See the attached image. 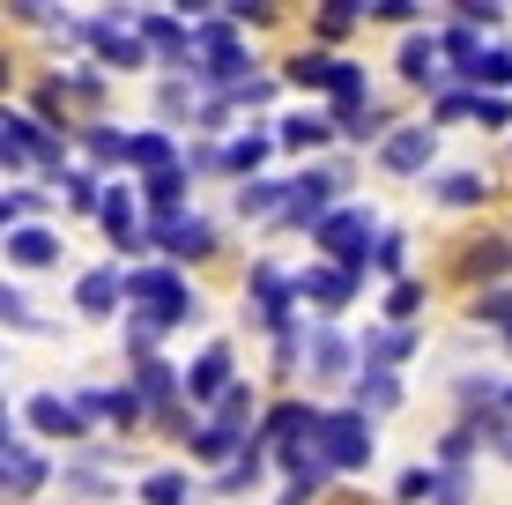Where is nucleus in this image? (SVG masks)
<instances>
[{"label": "nucleus", "mask_w": 512, "mask_h": 505, "mask_svg": "<svg viewBox=\"0 0 512 505\" xmlns=\"http://www.w3.org/2000/svg\"><path fill=\"white\" fill-rule=\"evenodd\" d=\"M312 246L327 253V268H349V275H357L364 260H372V208H364V201L334 208L320 231H312Z\"/></svg>", "instance_id": "1"}, {"label": "nucleus", "mask_w": 512, "mask_h": 505, "mask_svg": "<svg viewBox=\"0 0 512 505\" xmlns=\"http://www.w3.org/2000/svg\"><path fill=\"white\" fill-rule=\"evenodd\" d=\"M127 298L149 305V320H164V327H186L193 312H201V305H193V290H186L171 268H134V275H127Z\"/></svg>", "instance_id": "2"}, {"label": "nucleus", "mask_w": 512, "mask_h": 505, "mask_svg": "<svg viewBox=\"0 0 512 505\" xmlns=\"http://www.w3.org/2000/svg\"><path fill=\"white\" fill-rule=\"evenodd\" d=\"M320 454H327V468H364V461H372V416H364V409L320 416Z\"/></svg>", "instance_id": "3"}, {"label": "nucleus", "mask_w": 512, "mask_h": 505, "mask_svg": "<svg viewBox=\"0 0 512 505\" xmlns=\"http://www.w3.org/2000/svg\"><path fill=\"white\" fill-rule=\"evenodd\" d=\"M8 164H38V171H52V164H60V134L38 127V119H23V112H8Z\"/></svg>", "instance_id": "4"}, {"label": "nucleus", "mask_w": 512, "mask_h": 505, "mask_svg": "<svg viewBox=\"0 0 512 505\" xmlns=\"http://www.w3.org/2000/svg\"><path fill=\"white\" fill-rule=\"evenodd\" d=\"M23 424H30V431H45V439H82V431H90V416H82L75 402H60V394H30Z\"/></svg>", "instance_id": "5"}, {"label": "nucleus", "mask_w": 512, "mask_h": 505, "mask_svg": "<svg viewBox=\"0 0 512 505\" xmlns=\"http://www.w3.org/2000/svg\"><path fill=\"white\" fill-rule=\"evenodd\" d=\"M231 387H238V379H231V350H223V342L186 364V394H193V402H223Z\"/></svg>", "instance_id": "6"}, {"label": "nucleus", "mask_w": 512, "mask_h": 505, "mask_svg": "<svg viewBox=\"0 0 512 505\" xmlns=\"http://www.w3.org/2000/svg\"><path fill=\"white\" fill-rule=\"evenodd\" d=\"M327 194H334V186H327V171H305V179L290 186V208H282V223H312V231H320V223L334 216Z\"/></svg>", "instance_id": "7"}, {"label": "nucleus", "mask_w": 512, "mask_h": 505, "mask_svg": "<svg viewBox=\"0 0 512 505\" xmlns=\"http://www.w3.org/2000/svg\"><path fill=\"white\" fill-rule=\"evenodd\" d=\"M253 298H260V327H268V335H290V298L297 290L282 283L275 268H253Z\"/></svg>", "instance_id": "8"}, {"label": "nucleus", "mask_w": 512, "mask_h": 505, "mask_svg": "<svg viewBox=\"0 0 512 505\" xmlns=\"http://www.w3.org/2000/svg\"><path fill=\"white\" fill-rule=\"evenodd\" d=\"M156 238L171 246V260H208V246H216V231H208L201 216H164V223H156Z\"/></svg>", "instance_id": "9"}, {"label": "nucleus", "mask_w": 512, "mask_h": 505, "mask_svg": "<svg viewBox=\"0 0 512 505\" xmlns=\"http://www.w3.org/2000/svg\"><path fill=\"white\" fill-rule=\"evenodd\" d=\"M431 149H438V127H401L394 142L379 149V164L386 171H423V164H431Z\"/></svg>", "instance_id": "10"}, {"label": "nucleus", "mask_w": 512, "mask_h": 505, "mask_svg": "<svg viewBox=\"0 0 512 505\" xmlns=\"http://www.w3.org/2000/svg\"><path fill=\"white\" fill-rule=\"evenodd\" d=\"M297 298H312L320 312H342L349 298H357V275H349V268H312L305 283H297Z\"/></svg>", "instance_id": "11"}, {"label": "nucleus", "mask_w": 512, "mask_h": 505, "mask_svg": "<svg viewBox=\"0 0 512 505\" xmlns=\"http://www.w3.org/2000/svg\"><path fill=\"white\" fill-rule=\"evenodd\" d=\"M119 290H127V275H112V268H90V275L75 283V305L90 312V320H104V312L119 305Z\"/></svg>", "instance_id": "12"}, {"label": "nucleus", "mask_w": 512, "mask_h": 505, "mask_svg": "<svg viewBox=\"0 0 512 505\" xmlns=\"http://www.w3.org/2000/svg\"><path fill=\"white\" fill-rule=\"evenodd\" d=\"M275 142H282V149H327V142H334V119H320V112H290V119L275 127Z\"/></svg>", "instance_id": "13"}, {"label": "nucleus", "mask_w": 512, "mask_h": 505, "mask_svg": "<svg viewBox=\"0 0 512 505\" xmlns=\"http://www.w3.org/2000/svg\"><path fill=\"white\" fill-rule=\"evenodd\" d=\"M104 231H112V246H119V253H134V246H141V223H134L127 186H112V194H104Z\"/></svg>", "instance_id": "14"}, {"label": "nucleus", "mask_w": 512, "mask_h": 505, "mask_svg": "<svg viewBox=\"0 0 512 505\" xmlns=\"http://www.w3.org/2000/svg\"><path fill=\"white\" fill-rule=\"evenodd\" d=\"M141 45L171 52V60H193V30H179L171 15H141Z\"/></svg>", "instance_id": "15"}, {"label": "nucleus", "mask_w": 512, "mask_h": 505, "mask_svg": "<svg viewBox=\"0 0 512 505\" xmlns=\"http://www.w3.org/2000/svg\"><path fill=\"white\" fill-rule=\"evenodd\" d=\"M349 335H334V327H312V364H320V379H342L349 372Z\"/></svg>", "instance_id": "16"}, {"label": "nucleus", "mask_w": 512, "mask_h": 505, "mask_svg": "<svg viewBox=\"0 0 512 505\" xmlns=\"http://www.w3.org/2000/svg\"><path fill=\"white\" fill-rule=\"evenodd\" d=\"M134 394H141V402H156V409H164L171 394H179V379H171V364H164V357H141V364H134Z\"/></svg>", "instance_id": "17"}, {"label": "nucleus", "mask_w": 512, "mask_h": 505, "mask_svg": "<svg viewBox=\"0 0 512 505\" xmlns=\"http://www.w3.org/2000/svg\"><path fill=\"white\" fill-rule=\"evenodd\" d=\"M134 171H179V149H171V134H134V156H127Z\"/></svg>", "instance_id": "18"}, {"label": "nucleus", "mask_w": 512, "mask_h": 505, "mask_svg": "<svg viewBox=\"0 0 512 505\" xmlns=\"http://www.w3.org/2000/svg\"><path fill=\"white\" fill-rule=\"evenodd\" d=\"M8 253H15V268H45L60 246H52V231H30L23 223V231H8Z\"/></svg>", "instance_id": "19"}, {"label": "nucleus", "mask_w": 512, "mask_h": 505, "mask_svg": "<svg viewBox=\"0 0 512 505\" xmlns=\"http://www.w3.org/2000/svg\"><path fill=\"white\" fill-rule=\"evenodd\" d=\"M401 82H438V38H409L401 45Z\"/></svg>", "instance_id": "20"}, {"label": "nucleus", "mask_w": 512, "mask_h": 505, "mask_svg": "<svg viewBox=\"0 0 512 505\" xmlns=\"http://www.w3.org/2000/svg\"><path fill=\"white\" fill-rule=\"evenodd\" d=\"M334 67H342V60H327V52H297L290 82H297V90H334Z\"/></svg>", "instance_id": "21"}, {"label": "nucleus", "mask_w": 512, "mask_h": 505, "mask_svg": "<svg viewBox=\"0 0 512 505\" xmlns=\"http://www.w3.org/2000/svg\"><path fill=\"white\" fill-rule=\"evenodd\" d=\"M38 483H45V461L30 446H15V431H8V491H38Z\"/></svg>", "instance_id": "22"}, {"label": "nucleus", "mask_w": 512, "mask_h": 505, "mask_svg": "<svg viewBox=\"0 0 512 505\" xmlns=\"http://www.w3.org/2000/svg\"><path fill=\"white\" fill-rule=\"evenodd\" d=\"M282 194H290V186H275V179H245V194H238V208H245V216H282V208H290Z\"/></svg>", "instance_id": "23"}, {"label": "nucleus", "mask_w": 512, "mask_h": 505, "mask_svg": "<svg viewBox=\"0 0 512 505\" xmlns=\"http://www.w3.org/2000/svg\"><path fill=\"white\" fill-rule=\"evenodd\" d=\"M431 194H438V201H446V208H475V201H483V194H490V186H483V179H475V171H446V179H438V186H431Z\"/></svg>", "instance_id": "24"}, {"label": "nucleus", "mask_w": 512, "mask_h": 505, "mask_svg": "<svg viewBox=\"0 0 512 505\" xmlns=\"http://www.w3.org/2000/svg\"><path fill=\"white\" fill-rule=\"evenodd\" d=\"M268 149H275V127H253L245 142L223 149V164H231V171H260V156H268Z\"/></svg>", "instance_id": "25"}, {"label": "nucleus", "mask_w": 512, "mask_h": 505, "mask_svg": "<svg viewBox=\"0 0 512 505\" xmlns=\"http://www.w3.org/2000/svg\"><path fill=\"white\" fill-rule=\"evenodd\" d=\"M179 201H186V164L156 171V179H149V208H156V216H179Z\"/></svg>", "instance_id": "26"}, {"label": "nucleus", "mask_w": 512, "mask_h": 505, "mask_svg": "<svg viewBox=\"0 0 512 505\" xmlns=\"http://www.w3.org/2000/svg\"><path fill=\"white\" fill-rule=\"evenodd\" d=\"M141 498H149V505H186V498H193V483L179 476V468H156V476L141 483Z\"/></svg>", "instance_id": "27"}, {"label": "nucleus", "mask_w": 512, "mask_h": 505, "mask_svg": "<svg viewBox=\"0 0 512 505\" xmlns=\"http://www.w3.org/2000/svg\"><path fill=\"white\" fill-rule=\"evenodd\" d=\"M260 468H268V454H260V439H253V446H245V454L216 476V491H245V483H260Z\"/></svg>", "instance_id": "28"}, {"label": "nucleus", "mask_w": 512, "mask_h": 505, "mask_svg": "<svg viewBox=\"0 0 512 505\" xmlns=\"http://www.w3.org/2000/svg\"><path fill=\"white\" fill-rule=\"evenodd\" d=\"M394 402H401V387H394L386 372H364V379H357V409H364V416H372V409H394Z\"/></svg>", "instance_id": "29"}, {"label": "nucleus", "mask_w": 512, "mask_h": 505, "mask_svg": "<svg viewBox=\"0 0 512 505\" xmlns=\"http://www.w3.org/2000/svg\"><path fill=\"white\" fill-rule=\"evenodd\" d=\"M409 350H416V335H409V327H401V335H372V342H364V357H372V372H386V364H401Z\"/></svg>", "instance_id": "30"}, {"label": "nucleus", "mask_w": 512, "mask_h": 505, "mask_svg": "<svg viewBox=\"0 0 512 505\" xmlns=\"http://www.w3.org/2000/svg\"><path fill=\"white\" fill-rule=\"evenodd\" d=\"M468 275H512V246L490 238V246H468Z\"/></svg>", "instance_id": "31"}, {"label": "nucleus", "mask_w": 512, "mask_h": 505, "mask_svg": "<svg viewBox=\"0 0 512 505\" xmlns=\"http://www.w3.org/2000/svg\"><path fill=\"white\" fill-rule=\"evenodd\" d=\"M357 15H372V8H349V0H327L320 8V38H349V23Z\"/></svg>", "instance_id": "32"}, {"label": "nucleus", "mask_w": 512, "mask_h": 505, "mask_svg": "<svg viewBox=\"0 0 512 505\" xmlns=\"http://www.w3.org/2000/svg\"><path fill=\"white\" fill-rule=\"evenodd\" d=\"M90 156H97V164H112V156H134V142L119 127H90Z\"/></svg>", "instance_id": "33"}, {"label": "nucleus", "mask_w": 512, "mask_h": 505, "mask_svg": "<svg viewBox=\"0 0 512 505\" xmlns=\"http://www.w3.org/2000/svg\"><path fill=\"white\" fill-rule=\"evenodd\" d=\"M416 305H423V283H394L386 290V320H416Z\"/></svg>", "instance_id": "34"}, {"label": "nucleus", "mask_w": 512, "mask_h": 505, "mask_svg": "<svg viewBox=\"0 0 512 505\" xmlns=\"http://www.w3.org/2000/svg\"><path fill=\"white\" fill-rule=\"evenodd\" d=\"M475 82H483V90H505V82H512V52H483V67H475Z\"/></svg>", "instance_id": "35"}, {"label": "nucleus", "mask_w": 512, "mask_h": 505, "mask_svg": "<svg viewBox=\"0 0 512 505\" xmlns=\"http://www.w3.org/2000/svg\"><path fill=\"white\" fill-rule=\"evenodd\" d=\"M372 260H379V275H401V260H409V238H401V231H386Z\"/></svg>", "instance_id": "36"}, {"label": "nucleus", "mask_w": 512, "mask_h": 505, "mask_svg": "<svg viewBox=\"0 0 512 505\" xmlns=\"http://www.w3.org/2000/svg\"><path fill=\"white\" fill-rule=\"evenodd\" d=\"M394 498H401V505H416V498H438V476H431V468H409Z\"/></svg>", "instance_id": "37"}, {"label": "nucleus", "mask_w": 512, "mask_h": 505, "mask_svg": "<svg viewBox=\"0 0 512 505\" xmlns=\"http://www.w3.org/2000/svg\"><path fill=\"white\" fill-rule=\"evenodd\" d=\"M38 208V194L30 186H8V201H0V216H8V231H23V216Z\"/></svg>", "instance_id": "38"}, {"label": "nucleus", "mask_w": 512, "mask_h": 505, "mask_svg": "<svg viewBox=\"0 0 512 505\" xmlns=\"http://www.w3.org/2000/svg\"><path fill=\"white\" fill-rule=\"evenodd\" d=\"M231 23L245 30V23H275V0H238V8H223Z\"/></svg>", "instance_id": "39"}, {"label": "nucleus", "mask_w": 512, "mask_h": 505, "mask_svg": "<svg viewBox=\"0 0 512 505\" xmlns=\"http://www.w3.org/2000/svg\"><path fill=\"white\" fill-rule=\"evenodd\" d=\"M475 119H483V127H512V104L505 97H475Z\"/></svg>", "instance_id": "40"}, {"label": "nucleus", "mask_w": 512, "mask_h": 505, "mask_svg": "<svg viewBox=\"0 0 512 505\" xmlns=\"http://www.w3.org/2000/svg\"><path fill=\"white\" fill-rule=\"evenodd\" d=\"M0 312H8V327H38V312H30L23 290H8V298H0Z\"/></svg>", "instance_id": "41"}, {"label": "nucleus", "mask_w": 512, "mask_h": 505, "mask_svg": "<svg viewBox=\"0 0 512 505\" xmlns=\"http://www.w3.org/2000/svg\"><path fill=\"white\" fill-rule=\"evenodd\" d=\"M475 320H498V327H512V298L498 290V298H475Z\"/></svg>", "instance_id": "42"}, {"label": "nucleus", "mask_w": 512, "mask_h": 505, "mask_svg": "<svg viewBox=\"0 0 512 505\" xmlns=\"http://www.w3.org/2000/svg\"><path fill=\"white\" fill-rule=\"evenodd\" d=\"M416 15H423V8H409V0H379L372 23H416Z\"/></svg>", "instance_id": "43"}, {"label": "nucleus", "mask_w": 512, "mask_h": 505, "mask_svg": "<svg viewBox=\"0 0 512 505\" xmlns=\"http://www.w3.org/2000/svg\"><path fill=\"white\" fill-rule=\"evenodd\" d=\"M505 342H512V327H505Z\"/></svg>", "instance_id": "44"}]
</instances>
